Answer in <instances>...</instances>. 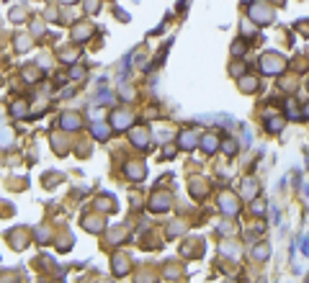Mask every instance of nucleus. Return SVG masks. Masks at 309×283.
<instances>
[{
	"label": "nucleus",
	"instance_id": "f257e3e1",
	"mask_svg": "<svg viewBox=\"0 0 309 283\" xmlns=\"http://www.w3.org/2000/svg\"><path fill=\"white\" fill-rule=\"evenodd\" d=\"M260 70L266 75H281L286 70V57L276 54V52H268L260 57Z\"/></svg>",
	"mask_w": 309,
	"mask_h": 283
},
{
	"label": "nucleus",
	"instance_id": "f03ea898",
	"mask_svg": "<svg viewBox=\"0 0 309 283\" xmlns=\"http://www.w3.org/2000/svg\"><path fill=\"white\" fill-rule=\"evenodd\" d=\"M250 18H253L258 26H266L273 21V8L268 3H253L250 5Z\"/></svg>",
	"mask_w": 309,
	"mask_h": 283
},
{
	"label": "nucleus",
	"instance_id": "7ed1b4c3",
	"mask_svg": "<svg viewBox=\"0 0 309 283\" xmlns=\"http://www.w3.org/2000/svg\"><path fill=\"white\" fill-rule=\"evenodd\" d=\"M219 206H222V211L227 214V217H235V214L240 211V209H237V198H235V196H230V193H224V196H222Z\"/></svg>",
	"mask_w": 309,
	"mask_h": 283
},
{
	"label": "nucleus",
	"instance_id": "20e7f679",
	"mask_svg": "<svg viewBox=\"0 0 309 283\" xmlns=\"http://www.w3.org/2000/svg\"><path fill=\"white\" fill-rule=\"evenodd\" d=\"M132 121H134V116H132V113H127V111H116V113H113V126H116V129H127V126H132Z\"/></svg>",
	"mask_w": 309,
	"mask_h": 283
},
{
	"label": "nucleus",
	"instance_id": "39448f33",
	"mask_svg": "<svg viewBox=\"0 0 309 283\" xmlns=\"http://www.w3.org/2000/svg\"><path fill=\"white\" fill-rule=\"evenodd\" d=\"M132 139L139 150H147V142H150V131L147 129H132Z\"/></svg>",
	"mask_w": 309,
	"mask_h": 283
},
{
	"label": "nucleus",
	"instance_id": "423d86ee",
	"mask_svg": "<svg viewBox=\"0 0 309 283\" xmlns=\"http://www.w3.org/2000/svg\"><path fill=\"white\" fill-rule=\"evenodd\" d=\"M62 126L70 129V131L80 129V116H77V113H65V116H62Z\"/></svg>",
	"mask_w": 309,
	"mask_h": 283
},
{
	"label": "nucleus",
	"instance_id": "0eeeda50",
	"mask_svg": "<svg viewBox=\"0 0 309 283\" xmlns=\"http://www.w3.org/2000/svg\"><path fill=\"white\" fill-rule=\"evenodd\" d=\"M168 203H170V198H168L165 193H157V196L152 198L150 206H152V211H165V209H168Z\"/></svg>",
	"mask_w": 309,
	"mask_h": 283
},
{
	"label": "nucleus",
	"instance_id": "6e6552de",
	"mask_svg": "<svg viewBox=\"0 0 309 283\" xmlns=\"http://www.w3.org/2000/svg\"><path fill=\"white\" fill-rule=\"evenodd\" d=\"M242 196L245 198H255L258 196V183H255V180H245V183H242Z\"/></svg>",
	"mask_w": 309,
	"mask_h": 283
},
{
	"label": "nucleus",
	"instance_id": "1a4fd4ad",
	"mask_svg": "<svg viewBox=\"0 0 309 283\" xmlns=\"http://www.w3.org/2000/svg\"><path fill=\"white\" fill-rule=\"evenodd\" d=\"M196 144H199V137H196V134L186 131V134H183V137H180V147H183V150H193V147H196Z\"/></svg>",
	"mask_w": 309,
	"mask_h": 283
},
{
	"label": "nucleus",
	"instance_id": "9d476101",
	"mask_svg": "<svg viewBox=\"0 0 309 283\" xmlns=\"http://www.w3.org/2000/svg\"><path fill=\"white\" fill-rule=\"evenodd\" d=\"M127 175L132 180H139V178H144V170H142L139 162H132V165H127Z\"/></svg>",
	"mask_w": 309,
	"mask_h": 283
},
{
	"label": "nucleus",
	"instance_id": "9b49d317",
	"mask_svg": "<svg viewBox=\"0 0 309 283\" xmlns=\"http://www.w3.org/2000/svg\"><path fill=\"white\" fill-rule=\"evenodd\" d=\"M113 268H116V276H124V273H127V268H129L127 257H124V255H116V257H113Z\"/></svg>",
	"mask_w": 309,
	"mask_h": 283
},
{
	"label": "nucleus",
	"instance_id": "f8f14e48",
	"mask_svg": "<svg viewBox=\"0 0 309 283\" xmlns=\"http://www.w3.org/2000/svg\"><path fill=\"white\" fill-rule=\"evenodd\" d=\"M240 88H242L245 93H255V90H258V80H255V77H242V80H240Z\"/></svg>",
	"mask_w": 309,
	"mask_h": 283
},
{
	"label": "nucleus",
	"instance_id": "ddd939ff",
	"mask_svg": "<svg viewBox=\"0 0 309 283\" xmlns=\"http://www.w3.org/2000/svg\"><path fill=\"white\" fill-rule=\"evenodd\" d=\"M216 144H219V139H216L214 134H209V137H204V139H201V147H204V150L209 152V155L216 150Z\"/></svg>",
	"mask_w": 309,
	"mask_h": 283
},
{
	"label": "nucleus",
	"instance_id": "4468645a",
	"mask_svg": "<svg viewBox=\"0 0 309 283\" xmlns=\"http://www.w3.org/2000/svg\"><path fill=\"white\" fill-rule=\"evenodd\" d=\"M281 126H283V119H281V116H273V119H268V121H266V129H268V131H273V134H278V131H281Z\"/></svg>",
	"mask_w": 309,
	"mask_h": 283
},
{
	"label": "nucleus",
	"instance_id": "2eb2a0df",
	"mask_svg": "<svg viewBox=\"0 0 309 283\" xmlns=\"http://www.w3.org/2000/svg\"><path fill=\"white\" fill-rule=\"evenodd\" d=\"M93 134H96V137H98L101 142H106L111 131L106 129V124H101V121H98V124H93Z\"/></svg>",
	"mask_w": 309,
	"mask_h": 283
},
{
	"label": "nucleus",
	"instance_id": "dca6fc26",
	"mask_svg": "<svg viewBox=\"0 0 309 283\" xmlns=\"http://www.w3.org/2000/svg\"><path fill=\"white\" fill-rule=\"evenodd\" d=\"M90 33H93V26H90V24H83V26H77V29H75V33H72V36L80 41V39L90 36Z\"/></svg>",
	"mask_w": 309,
	"mask_h": 283
},
{
	"label": "nucleus",
	"instance_id": "f3484780",
	"mask_svg": "<svg viewBox=\"0 0 309 283\" xmlns=\"http://www.w3.org/2000/svg\"><path fill=\"white\" fill-rule=\"evenodd\" d=\"M16 47H18L21 52L31 49V39H29V36H16Z\"/></svg>",
	"mask_w": 309,
	"mask_h": 283
},
{
	"label": "nucleus",
	"instance_id": "a211bd4d",
	"mask_svg": "<svg viewBox=\"0 0 309 283\" xmlns=\"http://www.w3.org/2000/svg\"><path fill=\"white\" fill-rule=\"evenodd\" d=\"M222 150H224L227 155H235V152H237V142H235V139H227V142L222 144Z\"/></svg>",
	"mask_w": 309,
	"mask_h": 283
},
{
	"label": "nucleus",
	"instance_id": "6ab92c4d",
	"mask_svg": "<svg viewBox=\"0 0 309 283\" xmlns=\"http://www.w3.org/2000/svg\"><path fill=\"white\" fill-rule=\"evenodd\" d=\"M255 257H258V260H266V257H268V247H263V245L255 247Z\"/></svg>",
	"mask_w": 309,
	"mask_h": 283
},
{
	"label": "nucleus",
	"instance_id": "aec40b11",
	"mask_svg": "<svg viewBox=\"0 0 309 283\" xmlns=\"http://www.w3.org/2000/svg\"><path fill=\"white\" fill-rule=\"evenodd\" d=\"M242 52H245V41H235V47H232V54H235V57H240Z\"/></svg>",
	"mask_w": 309,
	"mask_h": 283
},
{
	"label": "nucleus",
	"instance_id": "412c9836",
	"mask_svg": "<svg viewBox=\"0 0 309 283\" xmlns=\"http://www.w3.org/2000/svg\"><path fill=\"white\" fill-rule=\"evenodd\" d=\"M10 139H13V134H10V131H0V144H10Z\"/></svg>",
	"mask_w": 309,
	"mask_h": 283
},
{
	"label": "nucleus",
	"instance_id": "4be33fe9",
	"mask_svg": "<svg viewBox=\"0 0 309 283\" xmlns=\"http://www.w3.org/2000/svg\"><path fill=\"white\" fill-rule=\"evenodd\" d=\"M21 18H24V10H21V8L10 10V21H21Z\"/></svg>",
	"mask_w": 309,
	"mask_h": 283
},
{
	"label": "nucleus",
	"instance_id": "5701e85b",
	"mask_svg": "<svg viewBox=\"0 0 309 283\" xmlns=\"http://www.w3.org/2000/svg\"><path fill=\"white\" fill-rule=\"evenodd\" d=\"M85 3H88V13H96L98 10V0H85Z\"/></svg>",
	"mask_w": 309,
	"mask_h": 283
},
{
	"label": "nucleus",
	"instance_id": "b1692460",
	"mask_svg": "<svg viewBox=\"0 0 309 283\" xmlns=\"http://www.w3.org/2000/svg\"><path fill=\"white\" fill-rule=\"evenodd\" d=\"M253 211L258 214V217H260L263 211H266V206H263V201H255V203H253Z\"/></svg>",
	"mask_w": 309,
	"mask_h": 283
},
{
	"label": "nucleus",
	"instance_id": "393cba45",
	"mask_svg": "<svg viewBox=\"0 0 309 283\" xmlns=\"http://www.w3.org/2000/svg\"><path fill=\"white\" fill-rule=\"evenodd\" d=\"M242 33H255V26H250L247 21H242Z\"/></svg>",
	"mask_w": 309,
	"mask_h": 283
},
{
	"label": "nucleus",
	"instance_id": "a878e982",
	"mask_svg": "<svg viewBox=\"0 0 309 283\" xmlns=\"http://www.w3.org/2000/svg\"><path fill=\"white\" fill-rule=\"evenodd\" d=\"M13 113H16V116H21V113H26V106H24V103H16Z\"/></svg>",
	"mask_w": 309,
	"mask_h": 283
},
{
	"label": "nucleus",
	"instance_id": "bb28decb",
	"mask_svg": "<svg viewBox=\"0 0 309 283\" xmlns=\"http://www.w3.org/2000/svg\"><path fill=\"white\" fill-rule=\"evenodd\" d=\"M121 95H124V98H132V95H134V90L124 85V88H121Z\"/></svg>",
	"mask_w": 309,
	"mask_h": 283
},
{
	"label": "nucleus",
	"instance_id": "cd10ccee",
	"mask_svg": "<svg viewBox=\"0 0 309 283\" xmlns=\"http://www.w3.org/2000/svg\"><path fill=\"white\" fill-rule=\"evenodd\" d=\"M62 3H65V5H72V3H75V0H62Z\"/></svg>",
	"mask_w": 309,
	"mask_h": 283
}]
</instances>
